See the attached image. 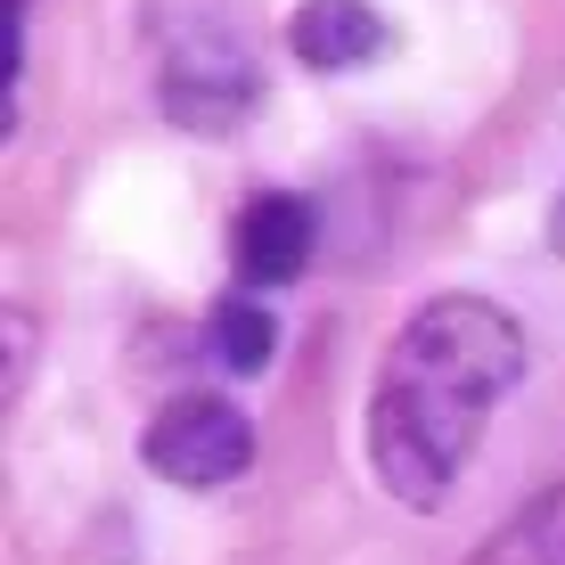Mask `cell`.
<instances>
[{"label": "cell", "mask_w": 565, "mask_h": 565, "mask_svg": "<svg viewBox=\"0 0 565 565\" xmlns=\"http://www.w3.org/2000/svg\"><path fill=\"white\" fill-rule=\"evenodd\" d=\"M524 377V328L492 296H426L385 337L361 443L402 509H443L476 435Z\"/></svg>", "instance_id": "obj_1"}, {"label": "cell", "mask_w": 565, "mask_h": 565, "mask_svg": "<svg viewBox=\"0 0 565 565\" xmlns=\"http://www.w3.org/2000/svg\"><path fill=\"white\" fill-rule=\"evenodd\" d=\"M148 33H156V99L172 107V124H189V131L246 124L263 83H255V57L238 50V33L222 17L189 9V0H164V9H148Z\"/></svg>", "instance_id": "obj_2"}, {"label": "cell", "mask_w": 565, "mask_h": 565, "mask_svg": "<svg viewBox=\"0 0 565 565\" xmlns=\"http://www.w3.org/2000/svg\"><path fill=\"white\" fill-rule=\"evenodd\" d=\"M140 459L164 483H181V492H213V483L246 476V459H255V426H246V411L222 402V394H172L164 411L148 418Z\"/></svg>", "instance_id": "obj_3"}, {"label": "cell", "mask_w": 565, "mask_h": 565, "mask_svg": "<svg viewBox=\"0 0 565 565\" xmlns=\"http://www.w3.org/2000/svg\"><path fill=\"white\" fill-rule=\"evenodd\" d=\"M230 263H238L246 287H287L311 263V205L296 189H263V198L238 205V230H230Z\"/></svg>", "instance_id": "obj_4"}, {"label": "cell", "mask_w": 565, "mask_h": 565, "mask_svg": "<svg viewBox=\"0 0 565 565\" xmlns=\"http://www.w3.org/2000/svg\"><path fill=\"white\" fill-rule=\"evenodd\" d=\"M287 50H296L311 74H344V66H377V57L394 50V25H385L369 0H296Z\"/></svg>", "instance_id": "obj_5"}, {"label": "cell", "mask_w": 565, "mask_h": 565, "mask_svg": "<svg viewBox=\"0 0 565 565\" xmlns=\"http://www.w3.org/2000/svg\"><path fill=\"white\" fill-rule=\"evenodd\" d=\"M467 565H565V483L533 492L483 550H467Z\"/></svg>", "instance_id": "obj_6"}, {"label": "cell", "mask_w": 565, "mask_h": 565, "mask_svg": "<svg viewBox=\"0 0 565 565\" xmlns=\"http://www.w3.org/2000/svg\"><path fill=\"white\" fill-rule=\"evenodd\" d=\"M205 344L222 353L230 377H263L270 353H279V320H270L255 296H222V303H213V320H205Z\"/></svg>", "instance_id": "obj_7"}, {"label": "cell", "mask_w": 565, "mask_h": 565, "mask_svg": "<svg viewBox=\"0 0 565 565\" xmlns=\"http://www.w3.org/2000/svg\"><path fill=\"white\" fill-rule=\"evenodd\" d=\"M550 246H557V255H565V198L550 205Z\"/></svg>", "instance_id": "obj_8"}]
</instances>
